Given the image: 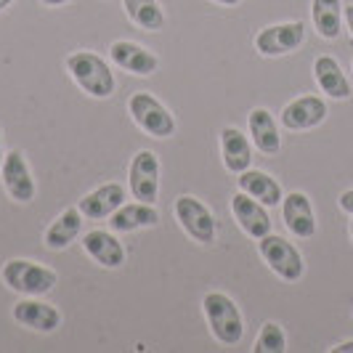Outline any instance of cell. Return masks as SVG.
Wrapping results in <instances>:
<instances>
[{"instance_id":"cell-1","label":"cell","mask_w":353,"mask_h":353,"mask_svg":"<svg viewBox=\"0 0 353 353\" xmlns=\"http://www.w3.org/2000/svg\"><path fill=\"white\" fill-rule=\"evenodd\" d=\"M67 72L72 74V80L85 90L93 99H109L117 83H114V74L109 70L101 56L90 51H74L67 59Z\"/></svg>"},{"instance_id":"cell-2","label":"cell","mask_w":353,"mask_h":353,"mask_svg":"<svg viewBox=\"0 0 353 353\" xmlns=\"http://www.w3.org/2000/svg\"><path fill=\"white\" fill-rule=\"evenodd\" d=\"M202 311L208 319L212 337L221 345H236L245 335V321L236 308V303L231 301L226 292H208L202 298Z\"/></svg>"},{"instance_id":"cell-3","label":"cell","mask_w":353,"mask_h":353,"mask_svg":"<svg viewBox=\"0 0 353 353\" xmlns=\"http://www.w3.org/2000/svg\"><path fill=\"white\" fill-rule=\"evenodd\" d=\"M0 279L8 290H14L19 295H30V298H40L46 292H51L56 287V271L35 261H21L14 258L3 265L0 271Z\"/></svg>"},{"instance_id":"cell-4","label":"cell","mask_w":353,"mask_h":353,"mask_svg":"<svg viewBox=\"0 0 353 353\" xmlns=\"http://www.w3.org/2000/svg\"><path fill=\"white\" fill-rule=\"evenodd\" d=\"M128 112H130L133 123L154 139H170L176 133V117L170 114V109L146 90H139L130 96Z\"/></svg>"},{"instance_id":"cell-5","label":"cell","mask_w":353,"mask_h":353,"mask_svg":"<svg viewBox=\"0 0 353 353\" xmlns=\"http://www.w3.org/2000/svg\"><path fill=\"white\" fill-rule=\"evenodd\" d=\"M258 252L263 258L268 268L284 279V282H298L305 271V263H303L301 250L295 248L292 242H287L284 236H276V234H265L258 239Z\"/></svg>"},{"instance_id":"cell-6","label":"cell","mask_w":353,"mask_h":353,"mask_svg":"<svg viewBox=\"0 0 353 353\" xmlns=\"http://www.w3.org/2000/svg\"><path fill=\"white\" fill-rule=\"evenodd\" d=\"M176 218L181 223V229L186 231L194 242L199 245H210L215 239V218L208 205H202L196 196L192 194H181L176 199Z\"/></svg>"},{"instance_id":"cell-7","label":"cell","mask_w":353,"mask_h":353,"mask_svg":"<svg viewBox=\"0 0 353 353\" xmlns=\"http://www.w3.org/2000/svg\"><path fill=\"white\" fill-rule=\"evenodd\" d=\"M128 186H130V194L139 202H149L154 205L159 194V159L154 152L141 149L133 162H130V170H128Z\"/></svg>"},{"instance_id":"cell-8","label":"cell","mask_w":353,"mask_h":353,"mask_svg":"<svg viewBox=\"0 0 353 353\" xmlns=\"http://www.w3.org/2000/svg\"><path fill=\"white\" fill-rule=\"evenodd\" d=\"M0 181L6 186V192L11 199H17L21 205L32 202L35 199V178H32V170L27 165L24 154L14 149V152H6L3 157V165H0Z\"/></svg>"},{"instance_id":"cell-9","label":"cell","mask_w":353,"mask_h":353,"mask_svg":"<svg viewBox=\"0 0 353 353\" xmlns=\"http://www.w3.org/2000/svg\"><path fill=\"white\" fill-rule=\"evenodd\" d=\"M305 40V27L303 21H284V24H271L263 27L255 35V48L261 56H284L301 48Z\"/></svg>"},{"instance_id":"cell-10","label":"cell","mask_w":353,"mask_h":353,"mask_svg":"<svg viewBox=\"0 0 353 353\" xmlns=\"http://www.w3.org/2000/svg\"><path fill=\"white\" fill-rule=\"evenodd\" d=\"M231 212H234L239 229L252 239H261L265 234H271V215L265 210V205L252 199L245 192H236L231 196Z\"/></svg>"},{"instance_id":"cell-11","label":"cell","mask_w":353,"mask_h":353,"mask_svg":"<svg viewBox=\"0 0 353 353\" xmlns=\"http://www.w3.org/2000/svg\"><path fill=\"white\" fill-rule=\"evenodd\" d=\"M109 59H112L114 67L130 72V74H139V77H149V74H154L159 67V59L154 53L146 51L139 43H130V40H117V43H112Z\"/></svg>"},{"instance_id":"cell-12","label":"cell","mask_w":353,"mask_h":353,"mask_svg":"<svg viewBox=\"0 0 353 353\" xmlns=\"http://www.w3.org/2000/svg\"><path fill=\"white\" fill-rule=\"evenodd\" d=\"M282 218L284 226L290 234H295L298 239H311L316 234V215H314V205L308 194L303 192H290L282 199Z\"/></svg>"},{"instance_id":"cell-13","label":"cell","mask_w":353,"mask_h":353,"mask_svg":"<svg viewBox=\"0 0 353 353\" xmlns=\"http://www.w3.org/2000/svg\"><path fill=\"white\" fill-rule=\"evenodd\" d=\"M327 120V104L319 96H301L282 109V125L287 130H311Z\"/></svg>"},{"instance_id":"cell-14","label":"cell","mask_w":353,"mask_h":353,"mask_svg":"<svg viewBox=\"0 0 353 353\" xmlns=\"http://www.w3.org/2000/svg\"><path fill=\"white\" fill-rule=\"evenodd\" d=\"M159 223V212L154 205L149 202H130V205H120L117 210L109 215V229L117 234H130L139 229H152Z\"/></svg>"},{"instance_id":"cell-15","label":"cell","mask_w":353,"mask_h":353,"mask_svg":"<svg viewBox=\"0 0 353 353\" xmlns=\"http://www.w3.org/2000/svg\"><path fill=\"white\" fill-rule=\"evenodd\" d=\"M83 248L90 258L104 268H120L125 263V248L123 242L112 234V231L104 229H93L83 236Z\"/></svg>"},{"instance_id":"cell-16","label":"cell","mask_w":353,"mask_h":353,"mask_svg":"<svg viewBox=\"0 0 353 353\" xmlns=\"http://www.w3.org/2000/svg\"><path fill=\"white\" fill-rule=\"evenodd\" d=\"M14 319L35 332H53L61 327V311L43 301H19L14 305Z\"/></svg>"},{"instance_id":"cell-17","label":"cell","mask_w":353,"mask_h":353,"mask_svg":"<svg viewBox=\"0 0 353 353\" xmlns=\"http://www.w3.org/2000/svg\"><path fill=\"white\" fill-rule=\"evenodd\" d=\"M123 202H125L123 186H120V183H104V186H99V189H93L90 194L83 196V199L77 202V208H80V212H83L85 218H90V221H104V218H109Z\"/></svg>"},{"instance_id":"cell-18","label":"cell","mask_w":353,"mask_h":353,"mask_svg":"<svg viewBox=\"0 0 353 353\" xmlns=\"http://www.w3.org/2000/svg\"><path fill=\"white\" fill-rule=\"evenodd\" d=\"M221 157L229 173H245L250 165H252V146L250 139L236 130V128H223L221 130Z\"/></svg>"},{"instance_id":"cell-19","label":"cell","mask_w":353,"mask_h":353,"mask_svg":"<svg viewBox=\"0 0 353 353\" xmlns=\"http://www.w3.org/2000/svg\"><path fill=\"white\" fill-rule=\"evenodd\" d=\"M236 183H239V192H245L250 194L252 199H258V202H263L265 208H276V205H282V186H279V181L274 176H268L263 170H245V173H239L236 178Z\"/></svg>"},{"instance_id":"cell-20","label":"cell","mask_w":353,"mask_h":353,"mask_svg":"<svg viewBox=\"0 0 353 353\" xmlns=\"http://www.w3.org/2000/svg\"><path fill=\"white\" fill-rule=\"evenodd\" d=\"M248 125H250V136H252V143H255V149L258 152H263V154H276L279 149H282V136H279V128H276V120H274V114L268 112V109H252L248 117Z\"/></svg>"},{"instance_id":"cell-21","label":"cell","mask_w":353,"mask_h":353,"mask_svg":"<svg viewBox=\"0 0 353 353\" xmlns=\"http://www.w3.org/2000/svg\"><path fill=\"white\" fill-rule=\"evenodd\" d=\"M314 77H316L321 93H327L330 99L345 101L351 96V83H348L345 72L340 70L337 59H332V56H319L314 61Z\"/></svg>"},{"instance_id":"cell-22","label":"cell","mask_w":353,"mask_h":353,"mask_svg":"<svg viewBox=\"0 0 353 353\" xmlns=\"http://www.w3.org/2000/svg\"><path fill=\"white\" fill-rule=\"evenodd\" d=\"M83 218H85V215L80 212V208H70V210L61 212L51 226L46 229V236H43L46 248L48 250L70 248L72 242L80 236V231H83Z\"/></svg>"},{"instance_id":"cell-23","label":"cell","mask_w":353,"mask_h":353,"mask_svg":"<svg viewBox=\"0 0 353 353\" xmlns=\"http://www.w3.org/2000/svg\"><path fill=\"white\" fill-rule=\"evenodd\" d=\"M311 19L324 40H335L343 27V3L340 0H311Z\"/></svg>"},{"instance_id":"cell-24","label":"cell","mask_w":353,"mask_h":353,"mask_svg":"<svg viewBox=\"0 0 353 353\" xmlns=\"http://www.w3.org/2000/svg\"><path fill=\"white\" fill-rule=\"evenodd\" d=\"M123 8L128 19L146 32H157L165 27V14L157 0H123Z\"/></svg>"},{"instance_id":"cell-25","label":"cell","mask_w":353,"mask_h":353,"mask_svg":"<svg viewBox=\"0 0 353 353\" xmlns=\"http://www.w3.org/2000/svg\"><path fill=\"white\" fill-rule=\"evenodd\" d=\"M255 353H284L287 351V337H284V330L276 324V321H265L261 327V335L252 345Z\"/></svg>"},{"instance_id":"cell-26","label":"cell","mask_w":353,"mask_h":353,"mask_svg":"<svg viewBox=\"0 0 353 353\" xmlns=\"http://www.w3.org/2000/svg\"><path fill=\"white\" fill-rule=\"evenodd\" d=\"M337 205H340V210H345L348 215H353V189L343 192V194H340V199H337Z\"/></svg>"},{"instance_id":"cell-27","label":"cell","mask_w":353,"mask_h":353,"mask_svg":"<svg viewBox=\"0 0 353 353\" xmlns=\"http://www.w3.org/2000/svg\"><path fill=\"white\" fill-rule=\"evenodd\" d=\"M332 353H353V340H345V343H340L332 348Z\"/></svg>"},{"instance_id":"cell-28","label":"cell","mask_w":353,"mask_h":353,"mask_svg":"<svg viewBox=\"0 0 353 353\" xmlns=\"http://www.w3.org/2000/svg\"><path fill=\"white\" fill-rule=\"evenodd\" d=\"M343 17H345V24H348V30H351V35H353V6H345Z\"/></svg>"},{"instance_id":"cell-29","label":"cell","mask_w":353,"mask_h":353,"mask_svg":"<svg viewBox=\"0 0 353 353\" xmlns=\"http://www.w3.org/2000/svg\"><path fill=\"white\" fill-rule=\"evenodd\" d=\"M43 6H64V3H70V0H40Z\"/></svg>"},{"instance_id":"cell-30","label":"cell","mask_w":353,"mask_h":353,"mask_svg":"<svg viewBox=\"0 0 353 353\" xmlns=\"http://www.w3.org/2000/svg\"><path fill=\"white\" fill-rule=\"evenodd\" d=\"M212 3H221V6H236L239 0H212Z\"/></svg>"},{"instance_id":"cell-31","label":"cell","mask_w":353,"mask_h":353,"mask_svg":"<svg viewBox=\"0 0 353 353\" xmlns=\"http://www.w3.org/2000/svg\"><path fill=\"white\" fill-rule=\"evenodd\" d=\"M11 3H14V0H0V11H6V8L11 6Z\"/></svg>"},{"instance_id":"cell-32","label":"cell","mask_w":353,"mask_h":353,"mask_svg":"<svg viewBox=\"0 0 353 353\" xmlns=\"http://www.w3.org/2000/svg\"><path fill=\"white\" fill-rule=\"evenodd\" d=\"M3 157H6V152H3V136H0V165H3Z\"/></svg>"},{"instance_id":"cell-33","label":"cell","mask_w":353,"mask_h":353,"mask_svg":"<svg viewBox=\"0 0 353 353\" xmlns=\"http://www.w3.org/2000/svg\"><path fill=\"white\" fill-rule=\"evenodd\" d=\"M351 239H353V221H351Z\"/></svg>"}]
</instances>
